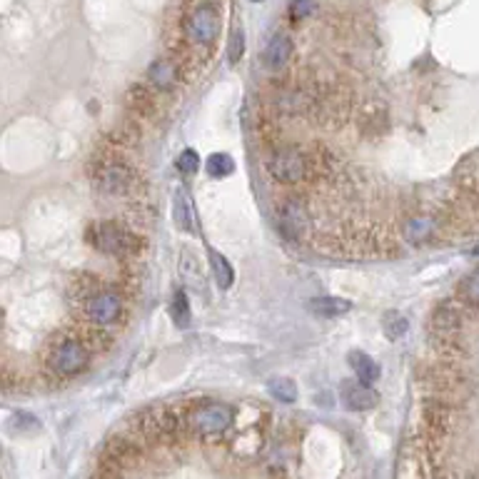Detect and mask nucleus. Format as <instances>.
<instances>
[{"mask_svg": "<svg viewBox=\"0 0 479 479\" xmlns=\"http://www.w3.org/2000/svg\"><path fill=\"white\" fill-rule=\"evenodd\" d=\"M90 180L97 193L108 195V197H123L132 195L140 185L135 167L120 155H95L90 165Z\"/></svg>", "mask_w": 479, "mask_h": 479, "instance_id": "obj_1", "label": "nucleus"}, {"mask_svg": "<svg viewBox=\"0 0 479 479\" xmlns=\"http://www.w3.org/2000/svg\"><path fill=\"white\" fill-rule=\"evenodd\" d=\"M220 25H223V18H220L217 6L210 0H202L185 13L183 25H180V38L210 55L217 38H220Z\"/></svg>", "mask_w": 479, "mask_h": 479, "instance_id": "obj_2", "label": "nucleus"}, {"mask_svg": "<svg viewBox=\"0 0 479 479\" xmlns=\"http://www.w3.org/2000/svg\"><path fill=\"white\" fill-rule=\"evenodd\" d=\"M265 167H268L270 177L282 185H297L314 177L312 153L300 145H277L268 155Z\"/></svg>", "mask_w": 479, "mask_h": 479, "instance_id": "obj_3", "label": "nucleus"}, {"mask_svg": "<svg viewBox=\"0 0 479 479\" xmlns=\"http://www.w3.org/2000/svg\"><path fill=\"white\" fill-rule=\"evenodd\" d=\"M90 345L83 337L63 335L55 337L46 354L48 372L55 377H78L80 372H85L90 365Z\"/></svg>", "mask_w": 479, "mask_h": 479, "instance_id": "obj_4", "label": "nucleus"}, {"mask_svg": "<svg viewBox=\"0 0 479 479\" xmlns=\"http://www.w3.org/2000/svg\"><path fill=\"white\" fill-rule=\"evenodd\" d=\"M88 240L95 250H100L108 257H132L140 255L143 240L140 235H135L132 230H127L125 225L113 223V220H103V223L90 225L88 230Z\"/></svg>", "mask_w": 479, "mask_h": 479, "instance_id": "obj_5", "label": "nucleus"}, {"mask_svg": "<svg viewBox=\"0 0 479 479\" xmlns=\"http://www.w3.org/2000/svg\"><path fill=\"white\" fill-rule=\"evenodd\" d=\"M188 422H190V434H197V437H220V434H225L232 427L235 410L230 405H225V402H217V399H205V402L190 407Z\"/></svg>", "mask_w": 479, "mask_h": 479, "instance_id": "obj_6", "label": "nucleus"}, {"mask_svg": "<svg viewBox=\"0 0 479 479\" xmlns=\"http://www.w3.org/2000/svg\"><path fill=\"white\" fill-rule=\"evenodd\" d=\"M80 314L85 322H90L92 327H108L115 325L120 317H123V310H125V300L120 295V290L113 287H105V290L95 292L92 297H88L85 303L78 305Z\"/></svg>", "mask_w": 479, "mask_h": 479, "instance_id": "obj_7", "label": "nucleus"}, {"mask_svg": "<svg viewBox=\"0 0 479 479\" xmlns=\"http://www.w3.org/2000/svg\"><path fill=\"white\" fill-rule=\"evenodd\" d=\"M277 230L290 242H303L312 230L307 202L303 197H287L277 210Z\"/></svg>", "mask_w": 479, "mask_h": 479, "instance_id": "obj_8", "label": "nucleus"}, {"mask_svg": "<svg viewBox=\"0 0 479 479\" xmlns=\"http://www.w3.org/2000/svg\"><path fill=\"white\" fill-rule=\"evenodd\" d=\"M183 80V73H180V65L172 60L170 55L165 57H158L153 60V65L148 68V83L155 92H170L177 88V83Z\"/></svg>", "mask_w": 479, "mask_h": 479, "instance_id": "obj_9", "label": "nucleus"}, {"mask_svg": "<svg viewBox=\"0 0 479 479\" xmlns=\"http://www.w3.org/2000/svg\"><path fill=\"white\" fill-rule=\"evenodd\" d=\"M399 232H402V240L410 242V245H415V247L427 245L429 240H434L439 232V217L412 215L402 223V230H399Z\"/></svg>", "mask_w": 479, "mask_h": 479, "instance_id": "obj_10", "label": "nucleus"}, {"mask_svg": "<svg viewBox=\"0 0 479 479\" xmlns=\"http://www.w3.org/2000/svg\"><path fill=\"white\" fill-rule=\"evenodd\" d=\"M342 397L345 407L349 412H367V410H375L380 405V394L370 387L367 382L362 380H352V382H342Z\"/></svg>", "mask_w": 479, "mask_h": 479, "instance_id": "obj_11", "label": "nucleus"}, {"mask_svg": "<svg viewBox=\"0 0 479 479\" xmlns=\"http://www.w3.org/2000/svg\"><path fill=\"white\" fill-rule=\"evenodd\" d=\"M357 123H359V130L365 132V135L380 137L382 132H387V127H389L387 108H384L380 100H370V103L359 105Z\"/></svg>", "mask_w": 479, "mask_h": 479, "instance_id": "obj_12", "label": "nucleus"}, {"mask_svg": "<svg viewBox=\"0 0 479 479\" xmlns=\"http://www.w3.org/2000/svg\"><path fill=\"white\" fill-rule=\"evenodd\" d=\"M462 327V307L454 300L442 303L432 314V337H452Z\"/></svg>", "mask_w": 479, "mask_h": 479, "instance_id": "obj_13", "label": "nucleus"}, {"mask_svg": "<svg viewBox=\"0 0 479 479\" xmlns=\"http://www.w3.org/2000/svg\"><path fill=\"white\" fill-rule=\"evenodd\" d=\"M292 57V40L287 33H275L263 53V63L270 73H282Z\"/></svg>", "mask_w": 479, "mask_h": 479, "instance_id": "obj_14", "label": "nucleus"}, {"mask_svg": "<svg viewBox=\"0 0 479 479\" xmlns=\"http://www.w3.org/2000/svg\"><path fill=\"white\" fill-rule=\"evenodd\" d=\"M158 95L160 92H155L150 85L135 83L127 90L125 105L130 110V115H135V118H155V113H158Z\"/></svg>", "mask_w": 479, "mask_h": 479, "instance_id": "obj_15", "label": "nucleus"}, {"mask_svg": "<svg viewBox=\"0 0 479 479\" xmlns=\"http://www.w3.org/2000/svg\"><path fill=\"white\" fill-rule=\"evenodd\" d=\"M105 282L100 275L95 272H78L73 279H70L68 285V303L73 305V307H78V305H83L88 300V297H92L95 292L105 290Z\"/></svg>", "mask_w": 479, "mask_h": 479, "instance_id": "obj_16", "label": "nucleus"}, {"mask_svg": "<svg viewBox=\"0 0 479 479\" xmlns=\"http://www.w3.org/2000/svg\"><path fill=\"white\" fill-rule=\"evenodd\" d=\"M172 215H175L177 228L188 235L197 232V212H195L193 200H190L188 190H177L175 197H172Z\"/></svg>", "mask_w": 479, "mask_h": 479, "instance_id": "obj_17", "label": "nucleus"}, {"mask_svg": "<svg viewBox=\"0 0 479 479\" xmlns=\"http://www.w3.org/2000/svg\"><path fill=\"white\" fill-rule=\"evenodd\" d=\"M307 310L317 317H340V314H347L352 310V303L345 300V297H335V295H322L314 297L307 303Z\"/></svg>", "mask_w": 479, "mask_h": 479, "instance_id": "obj_18", "label": "nucleus"}, {"mask_svg": "<svg viewBox=\"0 0 479 479\" xmlns=\"http://www.w3.org/2000/svg\"><path fill=\"white\" fill-rule=\"evenodd\" d=\"M349 367H352V372L357 375V380H362V382L372 384L380 380V375H382V370H380V365H377L375 359L370 357L367 352H362V349H352L347 357Z\"/></svg>", "mask_w": 479, "mask_h": 479, "instance_id": "obj_19", "label": "nucleus"}, {"mask_svg": "<svg viewBox=\"0 0 479 479\" xmlns=\"http://www.w3.org/2000/svg\"><path fill=\"white\" fill-rule=\"evenodd\" d=\"M207 255H210V268H212V275H215V282L220 285V290H228V287H232L235 282V270L232 265L228 263V257L223 255V252L217 250H207Z\"/></svg>", "mask_w": 479, "mask_h": 479, "instance_id": "obj_20", "label": "nucleus"}, {"mask_svg": "<svg viewBox=\"0 0 479 479\" xmlns=\"http://www.w3.org/2000/svg\"><path fill=\"white\" fill-rule=\"evenodd\" d=\"M180 275H183L185 285L195 287V290H205V282H202V268H200V260L193 255L190 250H183L180 255Z\"/></svg>", "mask_w": 479, "mask_h": 479, "instance_id": "obj_21", "label": "nucleus"}, {"mask_svg": "<svg viewBox=\"0 0 479 479\" xmlns=\"http://www.w3.org/2000/svg\"><path fill=\"white\" fill-rule=\"evenodd\" d=\"M407 330H410V319L405 317L402 312L397 310H387L382 314V332L387 335V340H399V337H405Z\"/></svg>", "mask_w": 479, "mask_h": 479, "instance_id": "obj_22", "label": "nucleus"}, {"mask_svg": "<svg viewBox=\"0 0 479 479\" xmlns=\"http://www.w3.org/2000/svg\"><path fill=\"white\" fill-rule=\"evenodd\" d=\"M205 170L210 177L220 180V177H230L235 172V160L228 153H212L205 162Z\"/></svg>", "mask_w": 479, "mask_h": 479, "instance_id": "obj_23", "label": "nucleus"}, {"mask_svg": "<svg viewBox=\"0 0 479 479\" xmlns=\"http://www.w3.org/2000/svg\"><path fill=\"white\" fill-rule=\"evenodd\" d=\"M268 389L275 399L287 402V405L297 399V384L292 382L290 377H272V380L268 382Z\"/></svg>", "mask_w": 479, "mask_h": 479, "instance_id": "obj_24", "label": "nucleus"}, {"mask_svg": "<svg viewBox=\"0 0 479 479\" xmlns=\"http://www.w3.org/2000/svg\"><path fill=\"white\" fill-rule=\"evenodd\" d=\"M170 314H172V322H175L177 327H188L190 325V317H193V312H190V303H188V295H185V290L175 292V297H172V305H170Z\"/></svg>", "mask_w": 479, "mask_h": 479, "instance_id": "obj_25", "label": "nucleus"}, {"mask_svg": "<svg viewBox=\"0 0 479 479\" xmlns=\"http://www.w3.org/2000/svg\"><path fill=\"white\" fill-rule=\"evenodd\" d=\"M140 140V127L132 123V120H125V123H120L113 132V143L123 145V148H130V145H137Z\"/></svg>", "mask_w": 479, "mask_h": 479, "instance_id": "obj_26", "label": "nucleus"}, {"mask_svg": "<svg viewBox=\"0 0 479 479\" xmlns=\"http://www.w3.org/2000/svg\"><path fill=\"white\" fill-rule=\"evenodd\" d=\"M175 167H177V172H180V175H185V177L197 175V172H200V155L195 153L193 148L183 150V153L177 155Z\"/></svg>", "mask_w": 479, "mask_h": 479, "instance_id": "obj_27", "label": "nucleus"}, {"mask_svg": "<svg viewBox=\"0 0 479 479\" xmlns=\"http://www.w3.org/2000/svg\"><path fill=\"white\" fill-rule=\"evenodd\" d=\"M245 55V33L242 28H235L232 35H230V43H228V57L230 63H240V57Z\"/></svg>", "mask_w": 479, "mask_h": 479, "instance_id": "obj_28", "label": "nucleus"}, {"mask_svg": "<svg viewBox=\"0 0 479 479\" xmlns=\"http://www.w3.org/2000/svg\"><path fill=\"white\" fill-rule=\"evenodd\" d=\"M459 295H462V300H467V303H479V270H474L472 275H467V277L462 279Z\"/></svg>", "mask_w": 479, "mask_h": 479, "instance_id": "obj_29", "label": "nucleus"}, {"mask_svg": "<svg viewBox=\"0 0 479 479\" xmlns=\"http://www.w3.org/2000/svg\"><path fill=\"white\" fill-rule=\"evenodd\" d=\"M312 11H314V0H295V6H292V13L297 18H307Z\"/></svg>", "mask_w": 479, "mask_h": 479, "instance_id": "obj_30", "label": "nucleus"}, {"mask_svg": "<svg viewBox=\"0 0 479 479\" xmlns=\"http://www.w3.org/2000/svg\"><path fill=\"white\" fill-rule=\"evenodd\" d=\"M252 3H263V0H252Z\"/></svg>", "mask_w": 479, "mask_h": 479, "instance_id": "obj_31", "label": "nucleus"}]
</instances>
